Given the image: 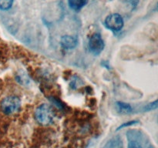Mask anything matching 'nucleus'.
Returning <instances> with one entry per match:
<instances>
[{
    "mask_svg": "<svg viewBox=\"0 0 158 148\" xmlns=\"http://www.w3.org/2000/svg\"><path fill=\"white\" fill-rule=\"evenodd\" d=\"M55 113L49 105L43 103L39 106L35 111V118L40 124L47 126L53 123Z\"/></svg>",
    "mask_w": 158,
    "mask_h": 148,
    "instance_id": "nucleus-1",
    "label": "nucleus"
},
{
    "mask_svg": "<svg viewBox=\"0 0 158 148\" xmlns=\"http://www.w3.org/2000/svg\"><path fill=\"white\" fill-rule=\"evenodd\" d=\"M21 106L19 98L15 96H9L3 99L1 103V109L4 113L9 115L17 112Z\"/></svg>",
    "mask_w": 158,
    "mask_h": 148,
    "instance_id": "nucleus-2",
    "label": "nucleus"
},
{
    "mask_svg": "<svg viewBox=\"0 0 158 148\" xmlns=\"http://www.w3.org/2000/svg\"><path fill=\"white\" fill-rule=\"evenodd\" d=\"M105 46L104 41L98 32L93 34L89 39V49L94 55L97 56L102 52Z\"/></svg>",
    "mask_w": 158,
    "mask_h": 148,
    "instance_id": "nucleus-3",
    "label": "nucleus"
},
{
    "mask_svg": "<svg viewBox=\"0 0 158 148\" xmlns=\"http://www.w3.org/2000/svg\"><path fill=\"white\" fill-rule=\"evenodd\" d=\"M124 22L123 17L117 13L110 14L105 19V26L106 28L114 32H118L123 28Z\"/></svg>",
    "mask_w": 158,
    "mask_h": 148,
    "instance_id": "nucleus-4",
    "label": "nucleus"
},
{
    "mask_svg": "<svg viewBox=\"0 0 158 148\" xmlns=\"http://www.w3.org/2000/svg\"><path fill=\"white\" fill-rule=\"evenodd\" d=\"M77 44H78V39H77V37H74L73 35H63L60 39V45L63 49H74L77 46Z\"/></svg>",
    "mask_w": 158,
    "mask_h": 148,
    "instance_id": "nucleus-5",
    "label": "nucleus"
},
{
    "mask_svg": "<svg viewBox=\"0 0 158 148\" xmlns=\"http://www.w3.org/2000/svg\"><path fill=\"white\" fill-rule=\"evenodd\" d=\"M69 7L75 11H79L84 7L87 3V0H68Z\"/></svg>",
    "mask_w": 158,
    "mask_h": 148,
    "instance_id": "nucleus-6",
    "label": "nucleus"
},
{
    "mask_svg": "<svg viewBox=\"0 0 158 148\" xmlns=\"http://www.w3.org/2000/svg\"><path fill=\"white\" fill-rule=\"evenodd\" d=\"M117 106L118 111L121 113H130L132 111V106L123 102H117Z\"/></svg>",
    "mask_w": 158,
    "mask_h": 148,
    "instance_id": "nucleus-7",
    "label": "nucleus"
},
{
    "mask_svg": "<svg viewBox=\"0 0 158 148\" xmlns=\"http://www.w3.org/2000/svg\"><path fill=\"white\" fill-rule=\"evenodd\" d=\"M13 3V0H0V9L8 10L10 9Z\"/></svg>",
    "mask_w": 158,
    "mask_h": 148,
    "instance_id": "nucleus-8",
    "label": "nucleus"
},
{
    "mask_svg": "<svg viewBox=\"0 0 158 148\" xmlns=\"http://www.w3.org/2000/svg\"><path fill=\"white\" fill-rule=\"evenodd\" d=\"M128 140L129 141H128L127 148H143L138 140L131 138H128Z\"/></svg>",
    "mask_w": 158,
    "mask_h": 148,
    "instance_id": "nucleus-9",
    "label": "nucleus"
},
{
    "mask_svg": "<svg viewBox=\"0 0 158 148\" xmlns=\"http://www.w3.org/2000/svg\"><path fill=\"white\" fill-rule=\"evenodd\" d=\"M157 108V100H155L153 103H149L148 105H147L144 107V110L146 111H151L153 110V109H155Z\"/></svg>",
    "mask_w": 158,
    "mask_h": 148,
    "instance_id": "nucleus-10",
    "label": "nucleus"
},
{
    "mask_svg": "<svg viewBox=\"0 0 158 148\" xmlns=\"http://www.w3.org/2000/svg\"><path fill=\"white\" fill-rule=\"evenodd\" d=\"M138 123V121H137V120H132V121L127 122V123H123V124H122V125H120V126H119L118 128H117V130H120V129H121V128L126 127V126H132V125L136 124V123Z\"/></svg>",
    "mask_w": 158,
    "mask_h": 148,
    "instance_id": "nucleus-11",
    "label": "nucleus"
}]
</instances>
